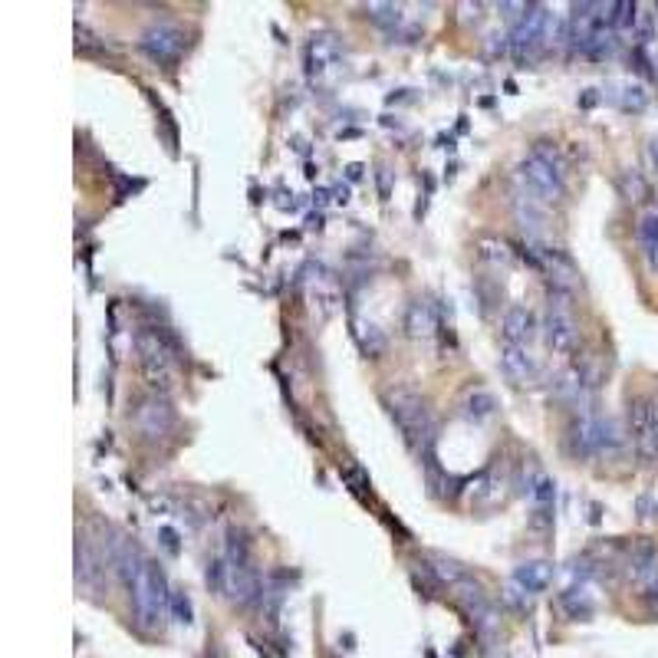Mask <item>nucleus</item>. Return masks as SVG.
I'll use <instances>...</instances> for the list:
<instances>
[{
    "instance_id": "nucleus-1",
    "label": "nucleus",
    "mask_w": 658,
    "mask_h": 658,
    "mask_svg": "<svg viewBox=\"0 0 658 658\" xmlns=\"http://www.w3.org/2000/svg\"><path fill=\"white\" fill-rule=\"evenodd\" d=\"M517 181L540 204H557L566 195V162L553 142H533L530 155L517 165Z\"/></svg>"
},
{
    "instance_id": "nucleus-2",
    "label": "nucleus",
    "mask_w": 658,
    "mask_h": 658,
    "mask_svg": "<svg viewBox=\"0 0 658 658\" xmlns=\"http://www.w3.org/2000/svg\"><path fill=\"white\" fill-rule=\"evenodd\" d=\"M385 405H389L392 422L399 425L405 445L415 451V455H425L431 461V441H435V418H431V408L418 392L405 389V385H395V389L385 392Z\"/></svg>"
},
{
    "instance_id": "nucleus-3",
    "label": "nucleus",
    "mask_w": 658,
    "mask_h": 658,
    "mask_svg": "<svg viewBox=\"0 0 658 658\" xmlns=\"http://www.w3.org/2000/svg\"><path fill=\"white\" fill-rule=\"evenodd\" d=\"M126 589H129V599H132L135 622H139L145 632L162 629L165 619H168V603H172V586H168L165 573L158 570V563L145 560Z\"/></svg>"
},
{
    "instance_id": "nucleus-4",
    "label": "nucleus",
    "mask_w": 658,
    "mask_h": 658,
    "mask_svg": "<svg viewBox=\"0 0 658 658\" xmlns=\"http://www.w3.org/2000/svg\"><path fill=\"white\" fill-rule=\"evenodd\" d=\"M566 451L573 458H612L622 451V428L609 415L583 412L566 431Z\"/></svg>"
},
{
    "instance_id": "nucleus-5",
    "label": "nucleus",
    "mask_w": 658,
    "mask_h": 658,
    "mask_svg": "<svg viewBox=\"0 0 658 658\" xmlns=\"http://www.w3.org/2000/svg\"><path fill=\"white\" fill-rule=\"evenodd\" d=\"M553 17L547 4H530L527 14L517 20L514 30H510V56L517 63H537L543 53L550 50V33H553Z\"/></svg>"
},
{
    "instance_id": "nucleus-6",
    "label": "nucleus",
    "mask_w": 658,
    "mask_h": 658,
    "mask_svg": "<svg viewBox=\"0 0 658 658\" xmlns=\"http://www.w3.org/2000/svg\"><path fill=\"white\" fill-rule=\"evenodd\" d=\"M543 343L547 349L560 356H570L576 343H580V326L573 320V310H570V290L563 287H553L550 290V306H547V316H543Z\"/></svg>"
},
{
    "instance_id": "nucleus-7",
    "label": "nucleus",
    "mask_w": 658,
    "mask_h": 658,
    "mask_svg": "<svg viewBox=\"0 0 658 658\" xmlns=\"http://www.w3.org/2000/svg\"><path fill=\"white\" fill-rule=\"evenodd\" d=\"M135 349H139V366L145 372V379L152 385H168V379H172V349H168L162 333L142 329L135 336Z\"/></svg>"
},
{
    "instance_id": "nucleus-8",
    "label": "nucleus",
    "mask_w": 658,
    "mask_h": 658,
    "mask_svg": "<svg viewBox=\"0 0 658 658\" xmlns=\"http://www.w3.org/2000/svg\"><path fill=\"white\" fill-rule=\"evenodd\" d=\"M132 425L145 441H162V438L172 435L175 412H172V405H168V399H162V395H145V399L139 402V408L132 412Z\"/></svg>"
},
{
    "instance_id": "nucleus-9",
    "label": "nucleus",
    "mask_w": 658,
    "mask_h": 658,
    "mask_svg": "<svg viewBox=\"0 0 658 658\" xmlns=\"http://www.w3.org/2000/svg\"><path fill=\"white\" fill-rule=\"evenodd\" d=\"M629 431L639 448V455L658 461V402L655 399H635L629 408Z\"/></svg>"
},
{
    "instance_id": "nucleus-10",
    "label": "nucleus",
    "mask_w": 658,
    "mask_h": 658,
    "mask_svg": "<svg viewBox=\"0 0 658 658\" xmlns=\"http://www.w3.org/2000/svg\"><path fill=\"white\" fill-rule=\"evenodd\" d=\"M550 583H553V563H547V560H527V563L517 566L514 576H510L507 599H510V603H517V606H524V603H530V596L543 593V589H547Z\"/></svg>"
},
{
    "instance_id": "nucleus-11",
    "label": "nucleus",
    "mask_w": 658,
    "mask_h": 658,
    "mask_svg": "<svg viewBox=\"0 0 658 658\" xmlns=\"http://www.w3.org/2000/svg\"><path fill=\"white\" fill-rule=\"evenodd\" d=\"M142 53H149L155 63H175L185 50V30L175 24H152L139 40Z\"/></svg>"
},
{
    "instance_id": "nucleus-12",
    "label": "nucleus",
    "mask_w": 658,
    "mask_h": 658,
    "mask_svg": "<svg viewBox=\"0 0 658 658\" xmlns=\"http://www.w3.org/2000/svg\"><path fill=\"white\" fill-rule=\"evenodd\" d=\"M339 63H343V43L333 33H313L310 43H306V70L313 76H323Z\"/></svg>"
},
{
    "instance_id": "nucleus-13",
    "label": "nucleus",
    "mask_w": 658,
    "mask_h": 658,
    "mask_svg": "<svg viewBox=\"0 0 658 658\" xmlns=\"http://www.w3.org/2000/svg\"><path fill=\"white\" fill-rule=\"evenodd\" d=\"M501 333H504V343L510 346H530V339L540 333V323H537V313L530 306H507L504 310V320H501Z\"/></svg>"
},
{
    "instance_id": "nucleus-14",
    "label": "nucleus",
    "mask_w": 658,
    "mask_h": 658,
    "mask_svg": "<svg viewBox=\"0 0 658 658\" xmlns=\"http://www.w3.org/2000/svg\"><path fill=\"white\" fill-rule=\"evenodd\" d=\"M451 593H455V599L464 609H468V616L478 622V626H494V606H491V599H487L484 586L478 580L464 576L461 583L451 586Z\"/></svg>"
},
{
    "instance_id": "nucleus-15",
    "label": "nucleus",
    "mask_w": 658,
    "mask_h": 658,
    "mask_svg": "<svg viewBox=\"0 0 658 658\" xmlns=\"http://www.w3.org/2000/svg\"><path fill=\"white\" fill-rule=\"evenodd\" d=\"M441 329V316L435 310V303L428 300H412L405 310V333L412 339H431Z\"/></svg>"
},
{
    "instance_id": "nucleus-16",
    "label": "nucleus",
    "mask_w": 658,
    "mask_h": 658,
    "mask_svg": "<svg viewBox=\"0 0 658 658\" xmlns=\"http://www.w3.org/2000/svg\"><path fill=\"white\" fill-rule=\"evenodd\" d=\"M501 369H504V376L510 382H520V385L533 382L537 379V372H540L537 359L530 356L527 346H510V343H504V349H501Z\"/></svg>"
},
{
    "instance_id": "nucleus-17",
    "label": "nucleus",
    "mask_w": 658,
    "mask_h": 658,
    "mask_svg": "<svg viewBox=\"0 0 658 658\" xmlns=\"http://www.w3.org/2000/svg\"><path fill=\"white\" fill-rule=\"evenodd\" d=\"M635 234H639V247H642L645 264H649L652 274H658V211L642 214Z\"/></svg>"
},
{
    "instance_id": "nucleus-18",
    "label": "nucleus",
    "mask_w": 658,
    "mask_h": 658,
    "mask_svg": "<svg viewBox=\"0 0 658 658\" xmlns=\"http://www.w3.org/2000/svg\"><path fill=\"white\" fill-rule=\"evenodd\" d=\"M609 89H616V93H609V99L626 112H642L649 106V93L639 83H612Z\"/></svg>"
},
{
    "instance_id": "nucleus-19",
    "label": "nucleus",
    "mask_w": 658,
    "mask_h": 658,
    "mask_svg": "<svg viewBox=\"0 0 658 658\" xmlns=\"http://www.w3.org/2000/svg\"><path fill=\"white\" fill-rule=\"evenodd\" d=\"M353 339L359 343V349L366 356H382V349H385V339H382V333L376 326H366L362 320H356L353 316Z\"/></svg>"
},
{
    "instance_id": "nucleus-20",
    "label": "nucleus",
    "mask_w": 658,
    "mask_h": 658,
    "mask_svg": "<svg viewBox=\"0 0 658 658\" xmlns=\"http://www.w3.org/2000/svg\"><path fill=\"white\" fill-rule=\"evenodd\" d=\"M96 573H99V566H96L93 550H89V540H76V580L93 586Z\"/></svg>"
},
{
    "instance_id": "nucleus-21",
    "label": "nucleus",
    "mask_w": 658,
    "mask_h": 658,
    "mask_svg": "<svg viewBox=\"0 0 658 658\" xmlns=\"http://www.w3.org/2000/svg\"><path fill=\"white\" fill-rule=\"evenodd\" d=\"M431 573L438 576L441 583H448V586H455V583H461L464 576V566L461 563H455V560H448V557H441V553H435V557H431V566H428Z\"/></svg>"
},
{
    "instance_id": "nucleus-22",
    "label": "nucleus",
    "mask_w": 658,
    "mask_h": 658,
    "mask_svg": "<svg viewBox=\"0 0 658 658\" xmlns=\"http://www.w3.org/2000/svg\"><path fill=\"white\" fill-rule=\"evenodd\" d=\"M481 260H487V264H494V267H510L514 264V251L504 244V241H481Z\"/></svg>"
},
{
    "instance_id": "nucleus-23",
    "label": "nucleus",
    "mask_w": 658,
    "mask_h": 658,
    "mask_svg": "<svg viewBox=\"0 0 658 658\" xmlns=\"http://www.w3.org/2000/svg\"><path fill=\"white\" fill-rule=\"evenodd\" d=\"M527 491H530L533 501H537V507H550L553 497H557V484H553L547 474H537V478L527 484Z\"/></svg>"
},
{
    "instance_id": "nucleus-24",
    "label": "nucleus",
    "mask_w": 658,
    "mask_h": 658,
    "mask_svg": "<svg viewBox=\"0 0 658 658\" xmlns=\"http://www.w3.org/2000/svg\"><path fill=\"white\" fill-rule=\"evenodd\" d=\"M497 408V402H494V395H487V392H474V395H468L464 399V415L468 418H487Z\"/></svg>"
},
{
    "instance_id": "nucleus-25",
    "label": "nucleus",
    "mask_w": 658,
    "mask_h": 658,
    "mask_svg": "<svg viewBox=\"0 0 658 658\" xmlns=\"http://www.w3.org/2000/svg\"><path fill=\"white\" fill-rule=\"evenodd\" d=\"M619 185H622V195H626L629 201H642L645 195H649V185H645V178L639 172H622Z\"/></svg>"
},
{
    "instance_id": "nucleus-26",
    "label": "nucleus",
    "mask_w": 658,
    "mask_h": 658,
    "mask_svg": "<svg viewBox=\"0 0 658 658\" xmlns=\"http://www.w3.org/2000/svg\"><path fill=\"white\" fill-rule=\"evenodd\" d=\"M168 616L181 626H191V599L181 593V589H172V603H168Z\"/></svg>"
},
{
    "instance_id": "nucleus-27",
    "label": "nucleus",
    "mask_w": 658,
    "mask_h": 658,
    "mask_svg": "<svg viewBox=\"0 0 658 658\" xmlns=\"http://www.w3.org/2000/svg\"><path fill=\"white\" fill-rule=\"evenodd\" d=\"M366 10H369V17L376 20V24H382V27H395L402 20V10L395 7V4H369Z\"/></svg>"
},
{
    "instance_id": "nucleus-28",
    "label": "nucleus",
    "mask_w": 658,
    "mask_h": 658,
    "mask_svg": "<svg viewBox=\"0 0 658 658\" xmlns=\"http://www.w3.org/2000/svg\"><path fill=\"white\" fill-rule=\"evenodd\" d=\"M649 158H652V165L658 168V139H655V142L649 145Z\"/></svg>"
}]
</instances>
